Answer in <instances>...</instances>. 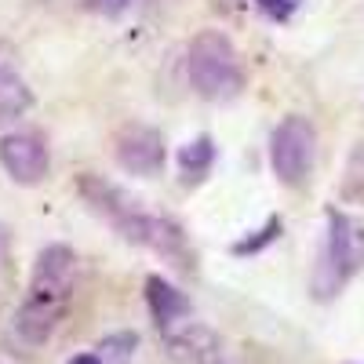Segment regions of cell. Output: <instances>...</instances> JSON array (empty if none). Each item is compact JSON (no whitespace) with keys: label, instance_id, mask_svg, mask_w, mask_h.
Returning <instances> with one entry per match:
<instances>
[{"label":"cell","instance_id":"6da1fadb","mask_svg":"<svg viewBox=\"0 0 364 364\" xmlns=\"http://www.w3.org/2000/svg\"><path fill=\"white\" fill-rule=\"evenodd\" d=\"M77 190L87 200V208H95L124 240H132V245H139V248L157 252L161 259H168L175 266L178 262L190 266L193 262L190 237H186V230H182L178 223L161 219V215H149V211L135 208V200L128 193H120L113 182H106L99 175H80L77 178Z\"/></svg>","mask_w":364,"mask_h":364},{"label":"cell","instance_id":"7a4b0ae2","mask_svg":"<svg viewBox=\"0 0 364 364\" xmlns=\"http://www.w3.org/2000/svg\"><path fill=\"white\" fill-rule=\"evenodd\" d=\"M77 273H80V259L70 245H48L37 255L33 277H29V295L15 317V328L26 343L41 346L51 339L58 321L66 317V306L77 288Z\"/></svg>","mask_w":364,"mask_h":364},{"label":"cell","instance_id":"3957f363","mask_svg":"<svg viewBox=\"0 0 364 364\" xmlns=\"http://www.w3.org/2000/svg\"><path fill=\"white\" fill-rule=\"evenodd\" d=\"M364 269V215L331 208L328 211V245L321 252L317 273H314V295L331 299L353 273Z\"/></svg>","mask_w":364,"mask_h":364},{"label":"cell","instance_id":"277c9868","mask_svg":"<svg viewBox=\"0 0 364 364\" xmlns=\"http://www.w3.org/2000/svg\"><path fill=\"white\" fill-rule=\"evenodd\" d=\"M186 66H190L193 91L204 99H233L240 91V84H245L237 48L226 33H219V29H200L190 41Z\"/></svg>","mask_w":364,"mask_h":364},{"label":"cell","instance_id":"5b68a950","mask_svg":"<svg viewBox=\"0 0 364 364\" xmlns=\"http://www.w3.org/2000/svg\"><path fill=\"white\" fill-rule=\"evenodd\" d=\"M317 157V128L310 124V117H284L269 135V164L284 186H302L314 171Z\"/></svg>","mask_w":364,"mask_h":364},{"label":"cell","instance_id":"8992f818","mask_svg":"<svg viewBox=\"0 0 364 364\" xmlns=\"http://www.w3.org/2000/svg\"><path fill=\"white\" fill-rule=\"evenodd\" d=\"M113 154L128 175H161L168 161V146L164 135L149 124H128L120 128L113 139Z\"/></svg>","mask_w":364,"mask_h":364},{"label":"cell","instance_id":"52a82bcc","mask_svg":"<svg viewBox=\"0 0 364 364\" xmlns=\"http://www.w3.org/2000/svg\"><path fill=\"white\" fill-rule=\"evenodd\" d=\"M0 164H4V171L22 182V186H33V182H41L51 168V154L41 135L33 132H11L0 139Z\"/></svg>","mask_w":364,"mask_h":364},{"label":"cell","instance_id":"ba28073f","mask_svg":"<svg viewBox=\"0 0 364 364\" xmlns=\"http://www.w3.org/2000/svg\"><path fill=\"white\" fill-rule=\"evenodd\" d=\"M142 288H146V306H149L161 331H171L175 324H182L193 314V302L186 299V291H178L171 281L157 277V273H149Z\"/></svg>","mask_w":364,"mask_h":364},{"label":"cell","instance_id":"9c48e42d","mask_svg":"<svg viewBox=\"0 0 364 364\" xmlns=\"http://www.w3.org/2000/svg\"><path fill=\"white\" fill-rule=\"evenodd\" d=\"M164 343H168V353L178 360H208L219 353V336L193 321H182L178 331H164Z\"/></svg>","mask_w":364,"mask_h":364},{"label":"cell","instance_id":"30bf717a","mask_svg":"<svg viewBox=\"0 0 364 364\" xmlns=\"http://www.w3.org/2000/svg\"><path fill=\"white\" fill-rule=\"evenodd\" d=\"M175 161H178L182 178H186V182H200L211 171V164H215V142H211V135H197L193 142L178 146Z\"/></svg>","mask_w":364,"mask_h":364},{"label":"cell","instance_id":"8fae6325","mask_svg":"<svg viewBox=\"0 0 364 364\" xmlns=\"http://www.w3.org/2000/svg\"><path fill=\"white\" fill-rule=\"evenodd\" d=\"M29 106H33V91L15 70L0 66V120H18Z\"/></svg>","mask_w":364,"mask_h":364},{"label":"cell","instance_id":"7c38bea8","mask_svg":"<svg viewBox=\"0 0 364 364\" xmlns=\"http://www.w3.org/2000/svg\"><path fill=\"white\" fill-rule=\"evenodd\" d=\"M135 350H139V336H135L132 328H124V331H113V336H106V339L99 343L95 357H99L102 364H128V360L135 357Z\"/></svg>","mask_w":364,"mask_h":364},{"label":"cell","instance_id":"4fadbf2b","mask_svg":"<svg viewBox=\"0 0 364 364\" xmlns=\"http://www.w3.org/2000/svg\"><path fill=\"white\" fill-rule=\"evenodd\" d=\"M343 200L360 204L364 200V142L353 146V154L346 161V175H343Z\"/></svg>","mask_w":364,"mask_h":364},{"label":"cell","instance_id":"5bb4252c","mask_svg":"<svg viewBox=\"0 0 364 364\" xmlns=\"http://www.w3.org/2000/svg\"><path fill=\"white\" fill-rule=\"evenodd\" d=\"M277 237H281V219L273 215L262 230H255L252 237H245V240H237V245H230V252H233V255H255V252H262L266 245H273Z\"/></svg>","mask_w":364,"mask_h":364},{"label":"cell","instance_id":"9a60e30c","mask_svg":"<svg viewBox=\"0 0 364 364\" xmlns=\"http://www.w3.org/2000/svg\"><path fill=\"white\" fill-rule=\"evenodd\" d=\"M302 0H255V8L269 18V22H288L299 11Z\"/></svg>","mask_w":364,"mask_h":364},{"label":"cell","instance_id":"2e32d148","mask_svg":"<svg viewBox=\"0 0 364 364\" xmlns=\"http://www.w3.org/2000/svg\"><path fill=\"white\" fill-rule=\"evenodd\" d=\"M84 8L95 15H106V18H117L120 11L132 8V0H84Z\"/></svg>","mask_w":364,"mask_h":364},{"label":"cell","instance_id":"e0dca14e","mask_svg":"<svg viewBox=\"0 0 364 364\" xmlns=\"http://www.w3.org/2000/svg\"><path fill=\"white\" fill-rule=\"evenodd\" d=\"M66 364H102V360H99L95 353H77V357H70Z\"/></svg>","mask_w":364,"mask_h":364},{"label":"cell","instance_id":"ac0fdd59","mask_svg":"<svg viewBox=\"0 0 364 364\" xmlns=\"http://www.w3.org/2000/svg\"><path fill=\"white\" fill-rule=\"evenodd\" d=\"M4 259H8V233L0 226V266H4Z\"/></svg>","mask_w":364,"mask_h":364},{"label":"cell","instance_id":"d6986e66","mask_svg":"<svg viewBox=\"0 0 364 364\" xmlns=\"http://www.w3.org/2000/svg\"><path fill=\"white\" fill-rule=\"evenodd\" d=\"M219 8L223 11H233V8H240V0H219Z\"/></svg>","mask_w":364,"mask_h":364},{"label":"cell","instance_id":"ffe728a7","mask_svg":"<svg viewBox=\"0 0 364 364\" xmlns=\"http://www.w3.org/2000/svg\"><path fill=\"white\" fill-rule=\"evenodd\" d=\"M211 364H226V360H211Z\"/></svg>","mask_w":364,"mask_h":364}]
</instances>
